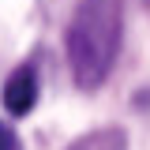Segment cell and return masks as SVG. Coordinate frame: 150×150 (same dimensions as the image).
Here are the masks:
<instances>
[{
    "label": "cell",
    "mask_w": 150,
    "mask_h": 150,
    "mask_svg": "<svg viewBox=\"0 0 150 150\" xmlns=\"http://www.w3.org/2000/svg\"><path fill=\"white\" fill-rule=\"evenodd\" d=\"M0 150H19V135L8 124H0Z\"/></svg>",
    "instance_id": "cell-4"
},
{
    "label": "cell",
    "mask_w": 150,
    "mask_h": 150,
    "mask_svg": "<svg viewBox=\"0 0 150 150\" xmlns=\"http://www.w3.org/2000/svg\"><path fill=\"white\" fill-rule=\"evenodd\" d=\"M68 150H128V139L120 128H101V131H90L83 139H75Z\"/></svg>",
    "instance_id": "cell-3"
},
{
    "label": "cell",
    "mask_w": 150,
    "mask_h": 150,
    "mask_svg": "<svg viewBox=\"0 0 150 150\" xmlns=\"http://www.w3.org/2000/svg\"><path fill=\"white\" fill-rule=\"evenodd\" d=\"M120 49V0H83L68 23V64L83 90L101 86Z\"/></svg>",
    "instance_id": "cell-1"
},
{
    "label": "cell",
    "mask_w": 150,
    "mask_h": 150,
    "mask_svg": "<svg viewBox=\"0 0 150 150\" xmlns=\"http://www.w3.org/2000/svg\"><path fill=\"white\" fill-rule=\"evenodd\" d=\"M4 105L11 116H26L38 105V75L34 68H15L11 79L4 83Z\"/></svg>",
    "instance_id": "cell-2"
}]
</instances>
